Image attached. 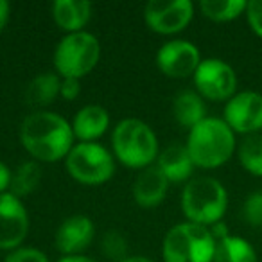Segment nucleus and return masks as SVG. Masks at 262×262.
Here are the masks:
<instances>
[{
    "instance_id": "nucleus-1",
    "label": "nucleus",
    "mask_w": 262,
    "mask_h": 262,
    "mask_svg": "<svg viewBox=\"0 0 262 262\" xmlns=\"http://www.w3.org/2000/svg\"><path fill=\"white\" fill-rule=\"evenodd\" d=\"M20 140L27 153L36 160L58 162L69 157L74 147V131L61 115L38 110L24 119Z\"/></svg>"
},
{
    "instance_id": "nucleus-2",
    "label": "nucleus",
    "mask_w": 262,
    "mask_h": 262,
    "mask_svg": "<svg viewBox=\"0 0 262 262\" xmlns=\"http://www.w3.org/2000/svg\"><path fill=\"white\" fill-rule=\"evenodd\" d=\"M185 146L194 165L214 169L232 158L235 149V137L225 120L207 117L190 129Z\"/></svg>"
},
{
    "instance_id": "nucleus-3",
    "label": "nucleus",
    "mask_w": 262,
    "mask_h": 262,
    "mask_svg": "<svg viewBox=\"0 0 262 262\" xmlns=\"http://www.w3.org/2000/svg\"><path fill=\"white\" fill-rule=\"evenodd\" d=\"M112 144L115 157L131 169H146L158 158L155 131L139 119H124L113 129Z\"/></svg>"
},
{
    "instance_id": "nucleus-4",
    "label": "nucleus",
    "mask_w": 262,
    "mask_h": 262,
    "mask_svg": "<svg viewBox=\"0 0 262 262\" xmlns=\"http://www.w3.org/2000/svg\"><path fill=\"white\" fill-rule=\"evenodd\" d=\"M228 207L226 190L217 180L200 176L190 180L182 194V210L190 223L201 226H214L221 223Z\"/></svg>"
},
{
    "instance_id": "nucleus-5",
    "label": "nucleus",
    "mask_w": 262,
    "mask_h": 262,
    "mask_svg": "<svg viewBox=\"0 0 262 262\" xmlns=\"http://www.w3.org/2000/svg\"><path fill=\"white\" fill-rule=\"evenodd\" d=\"M214 251L210 230L190 221L172 226L162 246L165 262H214Z\"/></svg>"
},
{
    "instance_id": "nucleus-6",
    "label": "nucleus",
    "mask_w": 262,
    "mask_h": 262,
    "mask_svg": "<svg viewBox=\"0 0 262 262\" xmlns=\"http://www.w3.org/2000/svg\"><path fill=\"white\" fill-rule=\"evenodd\" d=\"M101 58L99 40L90 33L67 34L54 51V67L63 79H81L95 69Z\"/></svg>"
},
{
    "instance_id": "nucleus-7",
    "label": "nucleus",
    "mask_w": 262,
    "mask_h": 262,
    "mask_svg": "<svg viewBox=\"0 0 262 262\" xmlns=\"http://www.w3.org/2000/svg\"><path fill=\"white\" fill-rule=\"evenodd\" d=\"M69 174L84 185H101L115 174V162L106 147L95 142H81L65 158Z\"/></svg>"
},
{
    "instance_id": "nucleus-8",
    "label": "nucleus",
    "mask_w": 262,
    "mask_h": 262,
    "mask_svg": "<svg viewBox=\"0 0 262 262\" xmlns=\"http://www.w3.org/2000/svg\"><path fill=\"white\" fill-rule=\"evenodd\" d=\"M194 84L201 97L210 101H225L232 99L235 94L237 76L228 63L217 58L203 59L194 72Z\"/></svg>"
},
{
    "instance_id": "nucleus-9",
    "label": "nucleus",
    "mask_w": 262,
    "mask_h": 262,
    "mask_svg": "<svg viewBox=\"0 0 262 262\" xmlns=\"http://www.w3.org/2000/svg\"><path fill=\"white\" fill-rule=\"evenodd\" d=\"M194 6L190 0H151L144 8V18L151 31L174 34L190 24Z\"/></svg>"
},
{
    "instance_id": "nucleus-10",
    "label": "nucleus",
    "mask_w": 262,
    "mask_h": 262,
    "mask_svg": "<svg viewBox=\"0 0 262 262\" xmlns=\"http://www.w3.org/2000/svg\"><path fill=\"white\" fill-rule=\"evenodd\" d=\"M29 232V214L20 198L0 194V250H16Z\"/></svg>"
},
{
    "instance_id": "nucleus-11",
    "label": "nucleus",
    "mask_w": 262,
    "mask_h": 262,
    "mask_svg": "<svg viewBox=\"0 0 262 262\" xmlns=\"http://www.w3.org/2000/svg\"><path fill=\"white\" fill-rule=\"evenodd\" d=\"M225 122L237 133L253 135L262 129V95L257 92L235 94L225 106Z\"/></svg>"
},
{
    "instance_id": "nucleus-12",
    "label": "nucleus",
    "mask_w": 262,
    "mask_h": 262,
    "mask_svg": "<svg viewBox=\"0 0 262 262\" xmlns=\"http://www.w3.org/2000/svg\"><path fill=\"white\" fill-rule=\"evenodd\" d=\"M200 58V51L194 43L187 40H172L160 47L157 54V65L165 76L182 79L194 76L201 63Z\"/></svg>"
},
{
    "instance_id": "nucleus-13",
    "label": "nucleus",
    "mask_w": 262,
    "mask_h": 262,
    "mask_svg": "<svg viewBox=\"0 0 262 262\" xmlns=\"http://www.w3.org/2000/svg\"><path fill=\"white\" fill-rule=\"evenodd\" d=\"M95 237V226L86 215H70L59 225L56 232V248L65 257L79 255L92 244Z\"/></svg>"
},
{
    "instance_id": "nucleus-14",
    "label": "nucleus",
    "mask_w": 262,
    "mask_h": 262,
    "mask_svg": "<svg viewBox=\"0 0 262 262\" xmlns=\"http://www.w3.org/2000/svg\"><path fill=\"white\" fill-rule=\"evenodd\" d=\"M169 180L157 164L142 169L133 183V198L144 208H153L160 205L167 196Z\"/></svg>"
},
{
    "instance_id": "nucleus-15",
    "label": "nucleus",
    "mask_w": 262,
    "mask_h": 262,
    "mask_svg": "<svg viewBox=\"0 0 262 262\" xmlns=\"http://www.w3.org/2000/svg\"><path fill=\"white\" fill-rule=\"evenodd\" d=\"M110 126V115L102 106L88 104L76 113L72 122L74 137L81 142H94L95 139L102 137Z\"/></svg>"
},
{
    "instance_id": "nucleus-16",
    "label": "nucleus",
    "mask_w": 262,
    "mask_h": 262,
    "mask_svg": "<svg viewBox=\"0 0 262 262\" xmlns=\"http://www.w3.org/2000/svg\"><path fill=\"white\" fill-rule=\"evenodd\" d=\"M92 16V4L86 0H56L52 4V18L69 34L81 33Z\"/></svg>"
},
{
    "instance_id": "nucleus-17",
    "label": "nucleus",
    "mask_w": 262,
    "mask_h": 262,
    "mask_svg": "<svg viewBox=\"0 0 262 262\" xmlns=\"http://www.w3.org/2000/svg\"><path fill=\"white\" fill-rule=\"evenodd\" d=\"M157 165L160 171L165 174L169 182H183V180L190 178L194 169V162L189 155L187 146L182 144H171L165 147L157 158Z\"/></svg>"
},
{
    "instance_id": "nucleus-18",
    "label": "nucleus",
    "mask_w": 262,
    "mask_h": 262,
    "mask_svg": "<svg viewBox=\"0 0 262 262\" xmlns=\"http://www.w3.org/2000/svg\"><path fill=\"white\" fill-rule=\"evenodd\" d=\"M172 113H174V119L180 126L189 127L192 129L194 126L205 120V102L201 99V95H198L196 92L190 90H183L180 92L174 97V102H172Z\"/></svg>"
},
{
    "instance_id": "nucleus-19",
    "label": "nucleus",
    "mask_w": 262,
    "mask_h": 262,
    "mask_svg": "<svg viewBox=\"0 0 262 262\" xmlns=\"http://www.w3.org/2000/svg\"><path fill=\"white\" fill-rule=\"evenodd\" d=\"M59 90H61V79H59L58 74H40L27 86L26 102L29 106H34V108H43L58 97Z\"/></svg>"
},
{
    "instance_id": "nucleus-20",
    "label": "nucleus",
    "mask_w": 262,
    "mask_h": 262,
    "mask_svg": "<svg viewBox=\"0 0 262 262\" xmlns=\"http://www.w3.org/2000/svg\"><path fill=\"white\" fill-rule=\"evenodd\" d=\"M214 262H257V255L246 239L226 235L215 241Z\"/></svg>"
},
{
    "instance_id": "nucleus-21",
    "label": "nucleus",
    "mask_w": 262,
    "mask_h": 262,
    "mask_svg": "<svg viewBox=\"0 0 262 262\" xmlns=\"http://www.w3.org/2000/svg\"><path fill=\"white\" fill-rule=\"evenodd\" d=\"M41 182V169L36 162H24L22 165H18L11 178V187L9 192L16 198L27 196V194L34 192L36 187Z\"/></svg>"
},
{
    "instance_id": "nucleus-22",
    "label": "nucleus",
    "mask_w": 262,
    "mask_h": 262,
    "mask_svg": "<svg viewBox=\"0 0 262 262\" xmlns=\"http://www.w3.org/2000/svg\"><path fill=\"white\" fill-rule=\"evenodd\" d=\"M248 8V2L244 0H203L200 9L207 18L214 22H230L243 15Z\"/></svg>"
},
{
    "instance_id": "nucleus-23",
    "label": "nucleus",
    "mask_w": 262,
    "mask_h": 262,
    "mask_svg": "<svg viewBox=\"0 0 262 262\" xmlns=\"http://www.w3.org/2000/svg\"><path fill=\"white\" fill-rule=\"evenodd\" d=\"M239 160L248 172L262 176V133L248 135L239 147Z\"/></svg>"
},
{
    "instance_id": "nucleus-24",
    "label": "nucleus",
    "mask_w": 262,
    "mask_h": 262,
    "mask_svg": "<svg viewBox=\"0 0 262 262\" xmlns=\"http://www.w3.org/2000/svg\"><path fill=\"white\" fill-rule=\"evenodd\" d=\"M102 253L110 260L122 262L127 258V243L117 230H110L102 237Z\"/></svg>"
},
{
    "instance_id": "nucleus-25",
    "label": "nucleus",
    "mask_w": 262,
    "mask_h": 262,
    "mask_svg": "<svg viewBox=\"0 0 262 262\" xmlns=\"http://www.w3.org/2000/svg\"><path fill=\"white\" fill-rule=\"evenodd\" d=\"M243 217L248 225L262 226V192H253L243 205Z\"/></svg>"
},
{
    "instance_id": "nucleus-26",
    "label": "nucleus",
    "mask_w": 262,
    "mask_h": 262,
    "mask_svg": "<svg viewBox=\"0 0 262 262\" xmlns=\"http://www.w3.org/2000/svg\"><path fill=\"white\" fill-rule=\"evenodd\" d=\"M4 262H49V258L36 248H16L4 258Z\"/></svg>"
},
{
    "instance_id": "nucleus-27",
    "label": "nucleus",
    "mask_w": 262,
    "mask_h": 262,
    "mask_svg": "<svg viewBox=\"0 0 262 262\" xmlns=\"http://www.w3.org/2000/svg\"><path fill=\"white\" fill-rule=\"evenodd\" d=\"M246 16L253 33L262 38V0H251V2H248Z\"/></svg>"
},
{
    "instance_id": "nucleus-28",
    "label": "nucleus",
    "mask_w": 262,
    "mask_h": 262,
    "mask_svg": "<svg viewBox=\"0 0 262 262\" xmlns=\"http://www.w3.org/2000/svg\"><path fill=\"white\" fill-rule=\"evenodd\" d=\"M81 94V84L79 79H63L61 81V90H59V95L67 101H74L77 95Z\"/></svg>"
},
{
    "instance_id": "nucleus-29",
    "label": "nucleus",
    "mask_w": 262,
    "mask_h": 262,
    "mask_svg": "<svg viewBox=\"0 0 262 262\" xmlns=\"http://www.w3.org/2000/svg\"><path fill=\"white\" fill-rule=\"evenodd\" d=\"M11 178H13V172L9 171L8 165L0 162V194H4L9 190V187H11Z\"/></svg>"
},
{
    "instance_id": "nucleus-30",
    "label": "nucleus",
    "mask_w": 262,
    "mask_h": 262,
    "mask_svg": "<svg viewBox=\"0 0 262 262\" xmlns=\"http://www.w3.org/2000/svg\"><path fill=\"white\" fill-rule=\"evenodd\" d=\"M9 15H11V6L6 0H0V33L4 31V27L9 22Z\"/></svg>"
},
{
    "instance_id": "nucleus-31",
    "label": "nucleus",
    "mask_w": 262,
    "mask_h": 262,
    "mask_svg": "<svg viewBox=\"0 0 262 262\" xmlns=\"http://www.w3.org/2000/svg\"><path fill=\"white\" fill-rule=\"evenodd\" d=\"M58 262H97L90 257H83V255H72V257H63Z\"/></svg>"
},
{
    "instance_id": "nucleus-32",
    "label": "nucleus",
    "mask_w": 262,
    "mask_h": 262,
    "mask_svg": "<svg viewBox=\"0 0 262 262\" xmlns=\"http://www.w3.org/2000/svg\"><path fill=\"white\" fill-rule=\"evenodd\" d=\"M122 262H153V260L147 257H127L126 260H122Z\"/></svg>"
}]
</instances>
